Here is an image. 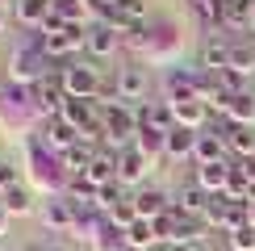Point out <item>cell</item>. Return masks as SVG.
<instances>
[{"label":"cell","instance_id":"4","mask_svg":"<svg viewBox=\"0 0 255 251\" xmlns=\"http://www.w3.org/2000/svg\"><path fill=\"white\" fill-rule=\"evenodd\" d=\"M109 88H113V97L126 101V105L146 101V67H142V63H122V67L113 71Z\"/></svg>","mask_w":255,"mask_h":251},{"label":"cell","instance_id":"39","mask_svg":"<svg viewBox=\"0 0 255 251\" xmlns=\"http://www.w3.org/2000/svg\"><path fill=\"white\" fill-rule=\"evenodd\" d=\"M209 251H235V247H230V243H214V247H209Z\"/></svg>","mask_w":255,"mask_h":251},{"label":"cell","instance_id":"9","mask_svg":"<svg viewBox=\"0 0 255 251\" xmlns=\"http://www.w3.org/2000/svg\"><path fill=\"white\" fill-rule=\"evenodd\" d=\"M38 134H42V142H46L55 155H67L76 142H84V134H80V130H76V126H71L67 118H46Z\"/></svg>","mask_w":255,"mask_h":251},{"label":"cell","instance_id":"13","mask_svg":"<svg viewBox=\"0 0 255 251\" xmlns=\"http://www.w3.org/2000/svg\"><path fill=\"white\" fill-rule=\"evenodd\" d=\"M218 159H230V151H226V138H222L218 130H201L197 134V146H193V163L197 167H205V163H218Z\"/></svg>","mask_w":255,"mask_h":251},{"label":"cell","instance_id":"14","mask_svg":"<svg viewBox=\"0 0 255 251\" xmlns=\"http://www.w3.org/2000/svg\"><path fill=\"white\" fill-rule=\"evenodd\" d=\"M134 209H138V218H146V222H155L159 214H167V209H172V197H167L163 188L146 184V188H138V193H134Z\"/></svg>","mask_w":255,"mask_h":251},{"label":"cell","instance_id":"16","mask_svg":"<svg viewBox=\"0 0 255 251\" xmlns=\"http://www.w3.org/2000/svg\"><path fill=\"white\" fill-rule=\"evenodd\" d=\"M230 167H235V159H218V163H205V167H197V184L205 188L209 197L226 193V184H230Z\"/></svg>","mask_w":255,"mask_h":251},{"label":"cell","instance_id":"41","mask_svg":"<svg viewBox=\"0 0 255 251\" xmlns=\"http://www.w3.org/2000/svg\"><path fill=\"white\" fill-rule=\"evenodd\" d=\"M0 209H4V193H0Z\"/></svg>","mask_w":255,"mask_h":251},{"label":"cell","instance_id":"7","mask_svg":"<svg viewBox=\"0 0 255 251\" xmlns=\"http://www.w3.org/2000/svg\"><path fill=\"white\" fill-rule=\"evenodd\" d=\"M163 101H201V71H188V67H172L163 76Z\"/></svg>","mask_w":255,"mask_h":251},{"label":"cell","instance_id":"28","mask_svg":"<svg viewBox=\"0 0 255 251\" xmlns=\"http://www.w3.org/2000/svg\"><path fill=\"white\" fill-rule=\"evenodd\" d=\"M50 13H55V17H63L67 25H84L88 0H50Z\"/></svg>","mask_w":255,"mask_h":251},{"label":"cell","instance_id":"20","mask_svg":"<svg viewBox=\"0 0 255 251\" xmlns=\"http://www.w3.org/2000/svg\"><path fill=\"white\" fill-rule=\"evenodd\" d=\"M172 109H176V126H184V130H197L201 134L209 126V109L201 101H180V105H172Z\"/></svg>","mask_w":255,"mask_h":251},{"label":"cell","instance_id":"33","mask_svg":"<svg viewBox=\"0 0 255 251\" xmlns=\"http://www.w3.org/2000/svg\"><path fill=\"white\" fill-rule=\"evenodd\" d=\"M21 184V172L8 159H0V193H8V188H17Z\"/></svg>","mask_w":255,"mask_h":251},{"label":"cell","instance_id":"8","mask_svg":"<svg viewBox=\"0 0 255 251\" xmlns=\"http://www.w3.org/2000/svg\"><path fill=\"white\" fill-rule=\"evenodd\" d=\"M38 214H42V226H46L50 235H71V230H76V205H71L67 197H46Z\"/></svg>","mask_w":255,"mask_h":251},{"label":"cell","instance_id":"30","mask_svg":"<svg viewBox=\"0 0 255 251\" xmlns=\"http://www.w3.org/2000/svg\"><path fill=\"white\" fill-rule=\"evenodd\" d=\"M109 222L118 226V230H130V226L138 222V209H134V193L126 197L122 205H113V209H109Z\"/></svg>","mask_w":255,"mask_h":251},{"label":"cell","instance_id":"32","mask_svg":"<svg viewBox=\"0 0 255 251\" xmlns=\"http://www.w3.org/2000/svg\"><path fill=\"white\" fill-rule=\"evenodd\" d=\"M176 218H180L176 209H167V214H159V218H155V235L163 239V243H172V235H176Z\"/></svg>","mask_w":255,"mask_h":251},{"label":"cell","instance_id":"24","mask_svg":"<svg viewBox=\"0 0 255 251\" xmlns=\"http://www.w3.org/2000/svg\"><path fill=\"white\" fill-rule=\"evenodd\" d=\"M126 243L130 247H138V251H155V243H159V235H155V222H146V218H138V222L126 230Z\"/></svg>","mask_w":255,"mask_h":251},{"label":"cell","instance_id":"26","mask_svg":"<svg viewBox=\"0 0 255 251\" xmlns=\"http://www.w3.org/2000/svg\"><path fill=\"white\" fill-rule=\"evenodd\" d=\"M230 122H235V126H251L255 122V92L251 88L230 97Z\"/></svg>","mask_w":255,"mask_h":251},{"label":"cell","instance_id":"18","mask_svg":"<svg viewBox=\"0 0 255 251\" xmlns=\"http://www.w3.org/2000/svg\"><path fill=\"white\" fill-rule=\"evenodd\" d=\"M105 226V214L97 205H76V230H71V239H80V243H92V239L101 235Z\"/></svg>","mask_w":255,"mask_h":251},{"label":"cell","instance_id":"1","mask_svg":"<svg viewBox=\"0 0 255 251\" xmlns=\"http://www.w3.org/2000/svg\"><path fill=\"white\" fill-rule=\"evenodd\" d=\"M29 176H34V184L42 188L46 197H67V184H71V172L63 167V155H55L46 142H42V134H29Z\"/></svg>","mask_w":255,"mask_h":251},{"label":"cell","instance_id":"10","mask_svg":"<svg viewBox=\"0 0 255 251\" xmlns=\"http://www.w3.org/2000/svg\"><path fill=\"white\" fill-rule=\"evenodd\" d=\"M151 163H155V159H146V155L130 142L126 151H118V180H122L126 188H138V184H142V176L151 172Z\"/></svg>","mask_w":255,"mask_h":251},{"label":"cell","instance_id":"17","mask_svg":"<svg viewBox=\"0 0 255 251\" xmlns=\"http://www.w3.org/2000/svg\"><path fill=\"white\" fill-rule=\"evenodd\" d=\"M222 138H226L230 159H251V155H255V130H251V126H235V122H230Z\"/></svg>","mask_w":255,"mask_h":251},{"label":"cell","instance_id":"29","mask_svg":"<svg viewBox=\"0 0 255 251\" xmlns=\"http://www.w3.org/2000/svg\"><path fill=\"white\" fill-rule=\"evenodd\" d=\"M92 247H97V251H122L126 247V230H118L109 218H105V226H101V235L92 239Z\"/></svg>","mask_w":255,"mask_h":251},{"label":"cell","instance_id":"22","mask_svg":"<svg viewBox=\"0 0 255 251\" xmlns=\"http://www.w3.org/2000/svg\"><path fill=\"white\" fill-rule=\"evenodd\" d=\"M97 151H101L97 142H76V146H71L67 155H63V167H67L71 176H80V172H88V167H92V159H97Z\"/></svg>","mask_w":255,"mask_h":251},{"label":"cell","instance_id":"36","mask_svg":"<svg viewBox=\"0 0 255 251\" xmlns=\"http://www.w3.org/2000/svg\"><path fill=\"white\" fill-rule=\"evenodd\" d=\"M4 235H8V214L0 209V239H4Z\"/></svg>","mask_w":255,"mask_h":251},{"label":"cell","instance_id":"23","mask_svg":"<svg viewBox=\"0 0 255 251\" xmlns=\"http://www.w3.org/2000/svg\"><path fill=\"white\" fill-rule=\"evenodd\" d=\"M34 197H29V188L25 184H17V188H8L4 193V214L8 218H25V214H34Z\"/></svg>","mask_w":255,"mask_h":251},{"label":"cell","instance_id":"44","mask_svg":"<svg viewBox=\"0 0 255 251\" xmlns=\"http://www.w3.org/2000/svg\"><path fill=\"white\" fill-rule=\"evenodd\" d=\"M251 159H255V155H251Z\"/></svg>","mask_w":255,"mask_h":251},{"label":"cell","instance_id":"6","mask_svg":"<svg viewBox=\"0 0 255 251\" xmlns=\"http://www.w3.org/2000/svg\"><path fill=\"white\" fill-rule=\"evenodd\" d=\"M84 42H88V29L84 25H63L59 34H42V55H46L50 63H59V59L76 55Z\"/></svg>","mask_w":255,"mask_h":251},{"label":"cell","instance_id":"42","mask_svg":"<svg viewBox=\"0 0 255 251\" xmlns=\"http://www.w3.org/2000/svg\"><path fill=\"white\" fill-rule=\"evenodd\" d=\"M0 251H8V247H4V243H0Z\"/></svg>","mask_w":255,"mask_h":251},{"label":"cell","instance_id":"43","mask_svg":"<svg viewBox=\"0 0 255 251\" xmlns=\"http://www.w3.org/2000/svg\"><path fill=\"white\" fill-rule=\"evenodd\" d=\"M251 46H255V34H251Z\"/></svg>","mask_w":255,"mask_h":251},{"label":"cell","instance_id":"2","mask_svg":"<svg viewBox=\"0 0 255 251\" xmlns=\"http://www.w3.org/2000/svg\"><path fill=\"white\" fill-rule=\"evenodd\" d=\"M63 88H67V97H76V101H97L101 92H105L97 63H92V59H71V63H63Z\"/></svg>","mask_w":255,"mask_h":251},{"label":"cell","instance_id":"31","mask_svg":"<svg viewBox=\"0 0 255 251\" xmlns=\"http://www.w3.org/2000/svg\"><path fill=\"white\" fill-rule=\"evenodd\" d=\"M226 243L235 251H255V226H239L235 235H226Z\"/></svg>","mask_w":255,"mask_h":251},{"label":"cell","instance_id":"3","mask_svg":"<svg viewBox=\"0 0 255 251\" xmlns=\"http://www.w3.org/2000/svg\"><path fill=\"white\" fill-rule=\"evenodd\" d=\"M247 209H251V201H235V197L218 193L214 197V209H209V218H205V226L222 230V235H235L239 226H247Z\"/></svg>","mask_w":255,"mask_h":251},{"label":"cell","instance_id":"40","mask_svg":"<svg viewBox=\"0 0 255 251\" xmlns=\"http://www.w3.org/2000/svg\"><path fill=\"white\" fill-rule=\"evenodd\" d=\"M251 34H255V0H251Z\"/></svg>","mask_w":255,"mask_h":251},{"label":"cell","instance_id":"15","mask_svg":"<svg viewBox=\"0 0 255 251\" xmlns=\"http://www.w3.org/2000/svg\"><path fill=\"white\" fill-rule=\"evenodd\" d=\"M46 17H50V0H13V21L25 25L29 34H38Z\"/></svg>","mask_w":255,"mask_h":251},{"label":"cell","instance_id":"11","mask_svg":"<svg viewBox=\"0 0 255 251\" xmlns=\"http://www.w3.org/2000/svg\"><path fill=\"white\" fill-rule=\"evenodd\" d=\"M122 42H126V38H122L118 29H113V25H105V21H97V25H88V42H84V50H88V59L97 63V59H109L113 50L122 46Z\"/></svg>","mask_w":255,"mask_h":251},{"label":"cell","instance_id":"5","mask_svg":"<svg viewBox=\"0 0 255 251\" xmlns=\"http://www.w3.org/2000/svg\"><path fill=\"white\" fill-rule=\"evenodd\" d=\"M172 209H176L180 218H197V222H205V218H209V209H214V197H209L197 180H188V184H180V188H176Z\"/></svg>","mask_w":255,"mask_h":251},{"label":"cell","instance_id":"25","mask_svg":"<svg viewBox=\"0 0 255 251\" xmlns=\"http://www.w3.org/2000/svg\"><path fill=\"white\" fill-rule=\"evenodd\" d=\"M230 67L239 71V76H255V46H251V38L247 42H230Z\"/></svg>","mask_w":255,"mask_h":251},{"label":"cell","instance_id":"27","mask_svg":"<svg viewBox=\"0 0 255 251\" xmlns=\"http://www.w3.org/2000/svg\"><path fill=\"white\" fill-rule=\"evenodd\" d=\"M134 146H138V151L146 155V159H159V155L167 151V134H163V130H138Z\"/></svg>","mask_w":255,"mask_h":251},{"label":"cell","instance_id":"19","mask_svg":"<svg viewBox=\"0 0 255 251\" xmlns=\"http://www.w3.org/2000/svg\"><path fill=\"white\" fill-rule=\"evenodd\" d=\"M226 67H230V42H222V38L205 42V46H201V71L218 76V71H226Z\"/></svg>","mask_w":255,"mask_h":251},{"label":"cell","instance_id":"35","mask_svg":"<svg viewBox=\"0 0 255 251\" xmlns=\"http://www.w3.org/2000/svg\"><path fill=\"white\" fill-rule=\"evenodd\" d=\"M163 251H205V247H197V243H172V247H163Z\"/></svg>","mask_w":255,"mask_h":251},{"label":"cell","instance_id":"38","mask_svg":"<svg viewBox=\"0 0 255 251\" xmlns=\"http://www.w3.org/2000/svg\"><path fill=\"white\" fill-rule=\"evenodd\" d=\"M247 226H255V201H251V209H247Z\"/></svg>","mask_w":255,"mask_h":251},{"label":"cell","instance_id":"12","mask_svg":"<svg viewBox=\"0 0 255 251\" xmlns=\"http://www.w3.org/2000/svg\"><path fill=\"white\" fill-rule=\"evenodd\" d=\"M138 122H142V130L172 134L176 130V109H172V101H142L138 105Z\"/></svg>","mask_w":255,"mask_h":251},{"label":"cell","instance_id":"21","mask_svg":"<svg viewBox=\"0 0 255 251\" xmlns=\"http://www.w3.org/2000/svg\"><path fill=\"white\" fill-rule=\"evenodd\" d=\"M193 146H197V130L176 126V130L167 134V151H163V159H193Z\"/></svg>","mask_w":255,"mask_h":251},{"label":"cell","instance_id":"34","mask_svg":"<svg viewBox=\"0 0 255 251\" xmlns=\"http://www.w3.org/2000/svg\"><path fill=\"white\" fill-rule=\"evenodd\" d=\"M42 251H76V247H71L67 235H50V239H42Z\"/></svg>","mask_w":255,"mask_h":251},{"label":"cell","instance_id":"37","mask_svg":"<svg viewBox=\"0 0 255 251\" xmlns=\"http://www.w3.org/2000/svg\"><path fill=\"white\" fill-rule=\"evenodd\" d=\"M4 25H8V13H4V4H0V34H4Z\"/></svg>","mask_w":255,"mask_h":251}]
</instances>
